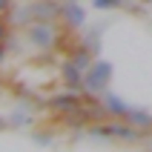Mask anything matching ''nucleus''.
<instances>
[{"mask_svg":"<svg viewBox=\"0 0 152 152\" xmlns=\"http://www.w3.org/2000/svg\"><path fill=\"white\" fill-rule=\"evenodd\" d=\"M95 3H98V6H115L118 0H95Z\"/></svg>","mask_w":152,"mask_h":152,"instance_id":"obj_1","label":"nucleus"},{"mask_svg":"<svg viewBox=\"0 0 152 152\" xmlns=\"http://www.w3.org/2000/svg\"><path fill=\"white\" fill-rule=\"evenodd\" d=\"M3 34H6V23H3V20H0V37H3Z\"/></svg>","mask_w":152,"mask_h":152,"instance_id":"obj_2","label":"nucleus"}]
</instances>
